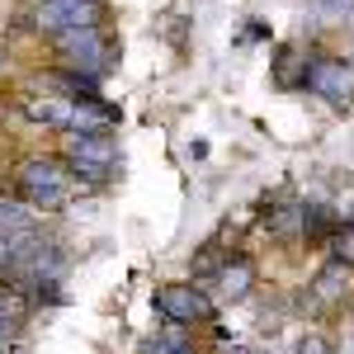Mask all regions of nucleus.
I'll use <instances>...</instances> for the list:
<instances>
[{"instance_id":"nucleus-1","label":"nucleus","mask_w":354,"mask_h":354,"mask_svg":"<svg viewBox=\"0 0 354 354\" xmlns=\"http://www.w3.org/2000/svg\"><path fill=\"white\" fill-rule=\"evenodd\" d=\"M19 194L33 208H66L71 194H76V175H71V165L33 156V161L19 165Z\"/></svg>"},{"instance_id":"nucleus-2","label":"nucleus","mask_w":354,"mask_h":354,"mask_svg":"<svg viewBox=\"0 0 354 354\" xmlns=\"http://www.w3.org/2000/svg\"><path fill=\"white\" fill-rule=\"evenodd\" d=\"M66 165L85 185H104L118 170V147L109 133H66Z\"/></svg>"},{"instance_id":"nucleus-3","label":"nucleus","mask_w":354,"mask_h":354,"mask_svg":"<svg viewBox=\"0 0 354 354\" xmlns=\"http://www.w3.org/2000/svg\"><path fill=\"white\" fill-rule=\"evenodd\" d=\"M100 15H104L100 0H38L33 15H28V24L38 28V33L62 38L71 28H100Z\"/></svg>"},{"instance_id":"nucleus-4","label":"nucleus","mask_w":354,"mask_h":354,"mask_svg":"<svg viewBox=\"0 0 354 354\" xmlns=\"http://www.w3.org/2000/svg\"><path fill=\"white\" fill-rule=\"evenodd\" d=\"M156 307L175 326H198V322H213L218 298L203 283H165V288H156Z\"/></svg>"},{"instance_id":"nucleus-5","label":"nucleus","mask_w":354,"mask_h":354,"mask_svg":"<svg viewBox=\"0 0 354 354\" xmlns=\"http://www.w3.org/2000/svg\"><path fill=\"white\" fill-rule=\"evenodd\" d=\"M57 48H62L66 71H81V76H90V81H100V76L113 66L109 43H104V33H100V28H71V33H62V38H57Z\"/></svg>"},{"instance_id":"nucleus-6","label":"nucleus","mask_w":354,"mask_h":354,"mask_svg":"<svg viewBox=\"0 0 354 354\" xmlns=\"http://www.w3.org/2000/svg\"><path fill=\"white\" fill-rule=\"evenodd\" d=\"M307 90H317L326 104H350L354 100V71L345 62H335V57H317L312 62V76H307Z\"/></svg>"},{"instance_id":"nucleus-7","label":"nucleus","mask_w":354,"mask_h":354,"mask_svg":"<svg viewBox=\"0 0 354 354\" xmlns=\"http://www.w3.org/2000/svg\"><path fill=\"white\" fill-rule=\"evenodd\" d=\"M24 118L28 123H43V128L71 133V123H76V100H66V95H33V100H24Z\"/></svg>"},{"instance_id":"nucleus-8","label":"nucleus","mask_w":354,"mask_h":354,"mask_svg":"<svg viewBox=\"0 0 354 354\" xmlns=\"http://www.w3.org/2000/svg\"><path fill=\"white\" fill-rule=\"evenodd\" d=\"M208 283H213V298L218 302H241L245 293H250V283H255V270H250V260L236 255V260H227Z\"/></svg>"},{"instance_id":"nucleus-9","label":"nucleus","mask_w":354,"mask_h":354,"mask_svg":"<svg viewBox=\"0 0 354 354\" xmlns=\"http://www.w3.org/2000/svg\"><path fill=\"white\" fill-rule=\"evenodd\" d=\"M350 270L354 265H345V260H330L326 270L312 279V298L322 302V307H330V302H340L345 293H350Z\"/></svg>"},{"instance_id":"nucleus-10","label":"nucleus","mask_w":354,"mask_h":354,"mask_svg":"<svg viewBox=\"0 0 354 354\" xmlns=\"http://www.w3.org/2000/svg\"><path fill=\"white\" fill-rule=\"evenodd\" d=\"M28 293L24 288H10L5 283V293H0V340H10L15 345V335L24 330V317H28Z\"/></svg>"},{"instance_id":"nucleus-11","label":"nucleus","mask_w":354,"mask_h":354,"mask_svg":"<svg viewBox=\"0 0 354 354\" xmlns=\"http://www.w3.org/2000/svg\"><path fill=\"white\" fill-rule=\"evenodd\" d=\"M0 232H5V236H28V232H38L33 203H28V198H0Z\"/></svg>"},{"instance_id":"nucleus-12","label":"nucleus","mask_w":354,"mask_h":354,"mask_svg":"<svg viewBox=\"0 0 354 354\" xmlns=\"http://www.w3.org/2000/svg\"><path fill=\"white\" fill-rule=\"evenodd\" d=\"M142 354H198L189 340V326H175V322H165L147 345H142Z\"/></svg>"},{"instance_id":"nucleus-13","label":"nucleus","mask_w":354,"mask_h":354,"mask_svg":"<svg viewBox=\"0 0 354 354\" xmlns=\"http://www.w3.org/2000/svg\"><path fill=\"white\" fill-rule=\"evenodd\" d=\"M113 118L118 113L109 104H100V100H76V123H71V133H109Z\"/></svg>"},{"instance_id":"nucleus-14","label":"nucleus","mask_w":354,"mask_h":354,"mask_svg":"<svg viewBox=\"0 0 354 354\" xmlns=\"http://www.w3.org/2000/svg\"><path fill=\"white\" fill-rule=\"evenodd\" d=\"M270 236H279V241L302 236V203H274V213H270Z\"/></svg>"},{"instance_id":"nucleus-15","label":"nucleus","mask_w":354,"mask_h":354,"mask_svg":"<svg viewBox=\"0 0 354 354\" xmlns=\"http://www.w3.org/2000/svg\"><path fill=\"white\" fill-rule=\"evenodd\" d=\"M330 250H335V260L354 265V227H350V222H345V227H335V236H330Z\"/></svg>"},{"instance_id":"nucleus-16","label":"nucleus","mask_w":354,"mask_h":354,"mask_svg":"<svg viewBox=\"0 0 354 354\" xmlns=\"http://www.w3.org/2000/svg\"><path fill=\"white\" fill-rule=\"evenodd\" d=\"M298 354H330V345L322 340V335H302V340H298Z\"/></svg>"},{"instance_id":"nucleus-17","label":"nucleus","mask_w":354,"mask_h":354,"mask_svg":"<svg viewBox=\"0 0 354 354\" xmlns=\"http://www.w3.org/2000/svg\"><path fill=\"white\" fill-rule=\"evenodd\" d=\"M5 354H28V350H19V345H10V350H5Z\"/></svg>"},{"instance_id":"nucleus-18","label":"nucleus","mask_w":354,"mask_h":354,"mask_svg":"<svg viewBox=\"0 0 354 354\" xmlns=\"http://www.w3.org/2000/svg\"><path fill=\"white\" fill-rule=\"evenodd\" d=\"M5 350H10V340H0V354H5Z\"/></svg>"},{"instance_id":"nucleus-19","label":"nucleus","mask_w":354,"mask_h":354,"mask_svg":"<svg viewBox=\"0 0 354 354\" xmlns=\"http://www.w3.org/2000/svg\"><path fill=\"white\" fill-rule=\"evenodd\" d=\"M232 354H250V350H232Z\"/></svg>"}]
</instances>
